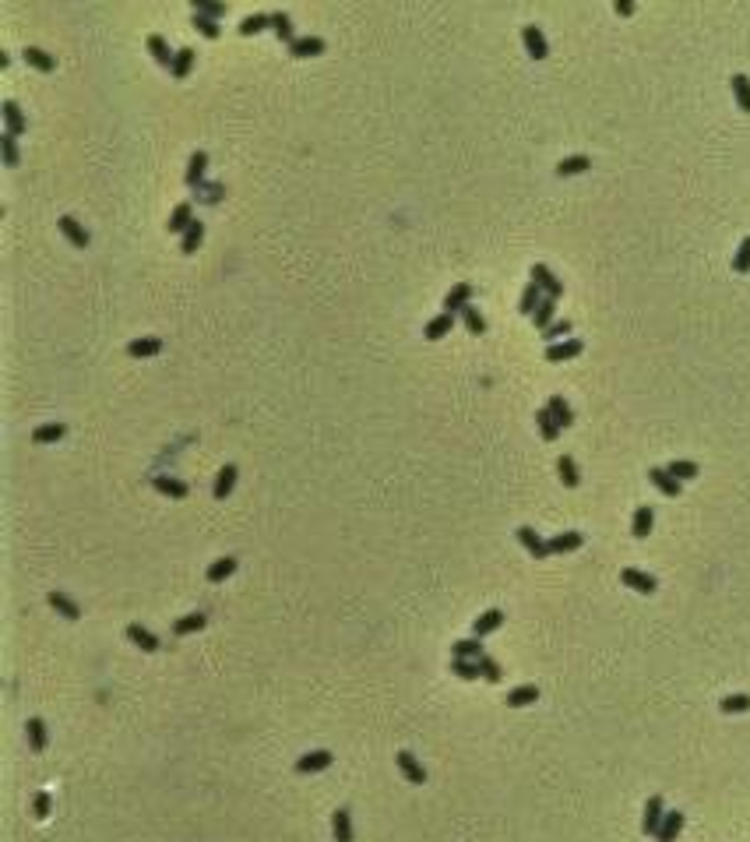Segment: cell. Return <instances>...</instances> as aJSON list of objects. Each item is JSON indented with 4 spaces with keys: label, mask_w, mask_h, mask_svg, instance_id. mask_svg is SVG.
Instances as JSON below:
<instances>
[{
    "label": "cell",
    "mask_w": 750,
    "mask_h": 842,
    "mask_svg": "<svg viewBox=\"0 0 750 842\" xmlns=\"http://www.w3.org/2000/svg\"><path fill=\"white\" fill-rule=\"evenodd\" d=\"M553 317H557V300H553V296H546V300L539 303V310L532 314V324H536L539 332H546V328L553 324Z\"/></svg>",
    "instance_id": "74e56055"
},
{
    "label": "cell",
    "mask_w": 750,
    "mask_h": 842,
    "mask_svg": "<svg viewBox=\"0 0 750 842\" xmlns=\"http://www.w3.org/2000/svg\"><path fill=\"white\" fill-rule=\"evenodd\" d=\"M482 645H479V638H462V642H455L451 645V659H482Z\"/></svg>",
    "instance_id": "60d3db41"
},
{
    "label": "cell",
    "mask_w": 750,
    "mask_h": 842,
    "mask_svg": "<svg viewBox=\"0 0 750 842\" xmlns=\"http://www.w3.org/2000/svg\"><path fill=\"white\" fill-rule=\"evenodd\" d=\"M272 32L279 35V43H285V46H292V43H296V32H292V18H289L285 11H275V14H272Z\"/></svg>",
    "instance_id": "4dcf8cb0"
},
{
    "label": "cell",
    "mask_w": 750,
    "mask_h": 842,
    "mask_svg": "<svg viewBox=\"0 0 750 842\" xmlns=\"http://www.w3.org/2000/svg\"><path fill=\"white\" fill-rule=\"evenodd\" d=\"M152 486H155L162 497H173V501H184V497H187V483L177 479V476H152Z\"/></svg>",
    "instance_id": "2e32d148"
},
{
    "label": "cell",
    "mask_w": 750,
    "mask_h": 842,
    "mask_svg": "<svg viewBox=\"0 0 750 842\" xmlns=\"http://www.w3.org/2000/svg\"><path fill=\"white\" fill-rule=\"evenodd\" d=\"M395 761H398V772L405 775V782H412V786H426V768L416 761L412 750H398Z\"/></svg>",
    "instance_id": "3957f363"
},
{
    "label": "cell",
    "mask_w": 750,
    "mask_h": 842,
    "mask_svg": "<svg viewBox=\"0 0 750 842\" xmlns=\"http://www.w3.org/2000/svg\"><path fill=\"white\" fill-rule=\"evenodd\" d=\"M719 709H722L726 716H737V712H750V694H729V698H722V701H719Z\"/></svg>",
    "instance_id": "c3c4849f"
},
{
    "label": "cell",
    "mask_w": 750,
    "mask_h": 842,
    "mask_svg": "<svg viewBox=\"0 0 750 842\" xmlns=\"http://www.w3.org/2000/svg\"><path fill=\"white\" fill-rule=\"evenodd\" d=\"M581 543H585V536H581V532H557L553 540H546L550 554H570V550H578Z\"/></svg>",
    "instance_id": "484cf974"
},
{
    "label": "cell",
    "mask_w": 750,
    "mask_h": 842,
    "mask_svg": "<svg viewBox=\"0 0 750 842\" xmlns=\"http://www.w3.org/2000/svg\"><path fill=\"white\" fill-rule=\"evenodd\" d=\"M557 472H561V483L567 486V490H574V486L581 483L578 466H574V459H570V455H561V459H557Z\"/></svg>",
    "instance_id": "b9f144b4"
},
{
    "label": "cell",
    "mask_w": 750,
    "mask_h": 842,
    "mask_svg": "<svg viewBox=\"0 0 750 842\" xmlns=\"http://www.w3.org/2000/svg\"><path fill=\"white\" fill-rule=\"evenodd\" d=\"M462 321H465V328H469V335H486V317L479 314V307H465L462 310Z\"/></svg>",
    "instance_id": "7dc6e473"
},
{
    "label": "cell",
    "mask_w": 750,
    "mask_h": 842,
    "mask_svg": "<svg viewBox=\"0 0 750 842\" xmlns=\"http://www.w3.org/2000/svg\"><path fill=\"white\" fill-rule=\"evenodd\" d=\"M581 349H585V342H581V339H563V342H553V346H546V363H567V360L581 356Z\"/></svg>",
    "instance_id": "8992f818"
},
{
    "label": "cell",
    "mask_w": 750,
    "mask_h": 842,
    "mask_svg": "<svg viewBox=\"0 0 750 842\" xmlns=\"http://www.w3.org/2000/svg\"><path fill=\"white\" fill-rule=\"evenodd\" d=\"M662 818H666V804H662V797H649V804H645V818H641V832L645 836H658V829H662Z\"/></svg>",
    "instance_id": "52a82bcc"
},
{
    "label": "cell",
    "mask_w": 750,
    "mask_h": 842,
    "mask_svg": "<svg viewBox=\"0 0 750 842\" xmlns=\"http://www.w3.org/2000/svg\"><path fill=\"white\" fill-rule=\"evenodd\" d=\"M204 624H208L204 613H187V617H180V620L173 624V631H177L180 638H187V635H194V631H201Z\"/></svg>",
    "instance_id": "f6af8a7d"
},
{
    "label": "cell",
    "mask_w": 750,
    "mask_h": 842,
    "mask_svg": "<svg viewBox=\"0 0 750 842\" xmlns=\"http://www.w3.org/2000/svg\"><path fill=\"white\" fill-rule=\"evenodd\" d=\"M261 28H272V14H247L240 21V35H258Z\"/></svg>",
    "instance_id": "bcb514c9"
},
{
    "label": "cell",
    "mask_w": 750,
    "mask_h": 842,
    "mask_svg": "<svg viewBox=\"0 0 750 842\" xmlns=\"http://www.w3.org/2000/svg\"><path fill=\"white\" fill-rule=\"evenodd\" d=\"M201 240H204V222H201V219H194V222H190V229L184 233V236H180V251H184V254H194V251L201 247Z\"/></svg>",
    "instance_id": "f35d334b"
},
{
    "label": "cell",
    "mask_w": 750,
    "mask_h": 842,
    "mask_svg": "<svg viewBox=\"0 0 750 842\" xmlns=\"http://www.w3.org/2000/svg\"><path fill=\"white\" fill-rule=\"evenodd\" d=\"M0 116H4V127H7V134H14V138H21V134H25L28 120H25V113H21V106H18L14 99H4V102H0Z\"/></svg>",
    "instance_id": "277c9868"
},
{
    "label": "cell",
    "mask_w": 750,
    "mask_h": 842,
    "mask_svg": "<svg viewBox=\"0 0 750 842\" xmlns=\"http://www.w3.org/2000/svg\"><path fill=\"white\" fill-rule=\"evenodd\" d=\"M469 303H472V285L469 282H458V285H451L448 296H444V314H462Z\"/></svg>",
    "instance_id": "30bf717a"
},
{
    "label": "cell",
    "mask_w": 750,
    "mask_h": 842,
    "mask_svg": "<svg viewBox=\"0 0 750 842\" xmlns=\"http://www.w3.org/2000/svg\"><path fill=\"white\" fill-rule=\"evenodd\" d=\"M649 479L656 483V490L658 493H666V497H680V490H683V483L680 479H673L669 472L662 466H656V469H649Z\"/></svg>",
    "instance_id": "ac0fdd59"
},
{
    "label": "cell",
    "mask_w": 750,
    "mask_h": 842,
    "mask_svg": "<svg viewBox=\"0 0 750 842\" xmlns=\"http://www.w3.org/2000/svg\"><path fill=\"white\" fill-rule=\"evenodd\" d=\"M536 427H539V437H543V441H550V444L561 437V427H557V420H553V412H550V409H539V412H536Z\"/></svg>",
    "instance_id": "1f68e13d"
},
{
    "label": "cell",
    "mask_w": 750,
    "mask_h": 842,
    "mask_svg": "<svg viewBox=\"0 0 750 842\" xmlns=\"http://www.w3.org/2000/svg\"><path fill=\"white\" fill-rule=\"evenodd\" d=\"M148 53L155 57V64H159V67H166V71L173 67V57H177V53H170V43H166L159 32H152V35H148Z\"/></svg>",
    "instance_id": "ffe728a7"
},
{
    "label": "cell",
    "mask_w": 750,
    "mask_h": 842,
    "mask_svg": "<svg viewBox=\"0 0 750 842\" xmlns=\"http://www.w3.org/2000/svg\"><path fill=\"white\" fill-rule=\"evenodd\" d=\"M57 226H60V233L67 236V244H71V247H78V251H85V247L92 244V236H89V229H85V226H82V222H78L75 215H60V219H57Z\"/></svg>",
    "instance_id": "7a4b0ae2"
},
{
    "label": "cell",
    "mask_w": 750,
    "mask_h": 842,
    "mask_svg": "<svg viewBox=\"0 0 750 842\" xmlns=\"http://www.w3.org/2000/svg\"><path fill=\"white\" fill-rule=\"evenodd\" d=\"M532 282L543 289V296H553V300H561L563 296V282L546 268V265H532Z\"/></svg>",
    "instance_id": "9c48e42d"
},
{
    "label": "cell",
    "mask_w": 750,
    "mask_h": 842,
    "mask_svg": "<svg viewBox=\"0 0 750 842\" xmlns=\"http://www.w3.org/2000/svg\"><path fill=\"white\" fill-rule=\"evenodd\" d=\"M190 21H194V28H197L204 39H219V35H222L219 21H211V18H204V14H197V11H194V18H190Z\"/></svg>",
    "instance_id": "816d5d0a"
},
{
    "label": "cell",
    "mask_w": 750,
    "mask_h": 842,
    "mask_svg": "<svg viewBox=\"0 0 750 842\" xmlns=\"http://www.w3.org/2000/svg\"><path fill=\"white\" fill-rule=\"evenodd\" d=\"M233 571H236V557H219V561L208 564V581L219 585V581H226Z\"/></svg>",
    "instance_id": "ab89813d"
},
{
    "label": "cell",
    "mask_w": 750,
    "mask_h": 842,
    "mask_svg": "<svg viewBox=\"0 0 750 842\" xmlns=\"http://www.w3.org/2000/svg\"><path fill=\"white\" fill-rule=\"evenodd\" d=\"M546 296H543V289L536 285V282H529L525 289H522V300H518V314H525V317H532L536 310H539V303H543Z\"/></svg>",
    "instance_id": "44dd1931"
},
{
    "label": "cell",
    "mask_w": 750,
    "mask_h": 842,
    "mask_svg": "<svg viewBox=\"0 0 750 842\" xmlns=\"http://www.w3.org/2000/svg\"><path fill=\"white\" fill-rule=\"evenodd\" d=\"M666 472L673 476V479H680V483H687V479H694L701 469H697V462H687V459H673L669 466H666Z\"/></svg>",
    "instance_id": "ee69618b"
},
{
    "label": "cell",
    "mask_w": 750,
    "mask_h": 842,
    "mask_svg": "<svg viewBox=\"0 0 750 842\" xmlns=\"http://www.w3.org/2000/svg\"><path fill=\"white\" fill-rule=\"evenodd\" d=\"M532 701H539V687H536V684H522V687H514V691L507 694V705H511V709H525V705H532Z\"/></svg>",
    "instance_id": "836d02e7"
},
{
    "label": "cell",
    "mask_w": 750,
    "mask_h": 842,
    "mask_svg": "<svg viewBox=\"0 0 750 842\" xmlns=\"http://www.w3.org/2000/svg\"><path fill=\"white\" fill-rule=\"evenodd\" d=\"M729 85H733V99H737L740 113H750V78L747 75H733Z\"/></svg>",
    "instance_id": "8d00e7d4"
},
{
    "label": "cell",
    "mask_w": 750,
    "mask_h": 842,
    "mask_svg": "<svg viewBox=\"0 0 750 842\" xmlns=\"http://www.w3.org/2000/svg\"><path fill=\"white\" fill-rule=\"evenodd\" d=\"M204 166H208V152H194L187 163V187H201V180H204Z\"/></svg>",
    "instance_id": "d590c367"
},
{
    "label": "cell",
    "mask_w": 750,
    "mask_h": 842,
    "mask_svg": "<svg viewBox=\"0 0 750 842\" xmlns=\"http://www.w3.org/2000/svg\"><path fill=\"white\" fill-rule=\"evenodd\" d=\"M335 758H331V750H310V754H303L299 761H296V772L299 775H310V772H324L328 765H331Z\"/></svg>",
    "instance_id": "9a60e30c"
},
{
    "label": "cell",
    "mask_w": 750,
    "mask_h": 842,
    "mask_svg": "<svg viewBox=\"0 0 750 842\" xmlns=\"http://www.w3.org/2000/svg\"><path fill=\"white\" fill-rule=\"evenodd\" d=\"M233 486H236V466H222L219 476H215V486H211L215 501H226V497L233 493Z\"/></svg>",
    "instance_id": "cb8c5ba5"
},
{
    "label": "cell",
    "mask_w": 750,
    "mask_h": 842,
    "mask_svg": "<svg viewBox=\"0 0 750 842\" xmlns=\"http://www.w3.org/2000/svg\"><path fill=\"white\" fill-rule=\"evenodd\" d=\"M479 673H482V680H490V684H497V680L504 677L500 662H497V659H490V655H482V659H479Z\"/></svg>",
    "instance_id": "11a10c76"
},
{
    "label": "cell",
    "mask_w": 750,
    "mask_h": 842,
    "mask_svg": "<svg viewBox=\"0 0 750 842\" xmlns=\"http://www.w3.org/2000/svg\"><path fill=\"white\" fill-rule=\"evenodd\" d=\"M159 353H162V339H155V335L127 342V356H134V360H148V356H159Z\"/></svg>",
    "instance_id": "8fae6325"
},
{
    "label": "cell",
    "mask_w": 750,
    "mask_h": 842,
    "mask_svg": "<svg viewBox=\"0 0 750 842\" xmlns=\"http://www.w3.org/2000/svg\"><path fill=\"white\" fill-rule=\"evenodd\" d=\"M451 328H455V314H437V317L426 324V332H423V335H426L430 342H441L444 335H451Z\"/></svg>",
    "instance_id": "83f0119b"
},
{
    "label": "cell",
    "mask_w": 750,
    "mask_h": 842,
    "mask_svg": "<svg viewBox=\"0 0 750 842\" xmlns=\"http://www.w3.org/2000/svg\"><path fill=\"white\" fill-rule=\"evenodd\" d=\"M127 638H131V642H134L141 652H155V649H159V638H155L148 628H141L138 620H134V624H127Z\"/></svg>",
    "instance_id": "7402d4cb"
},
{
    "label": "cell",
    "mask_w": 750,
    "mask_h": 842,
    "mask_svg": "<svg viewBox=\"0 0 750 842\" xmlns=\"http://www.w3.org/2000/svg\"><path fill=\"white\" fill-rule=\"evenodd\" d=\"M46 603H50V606H53V610H57L64 620H78V617H82V606H78V603H75L67 592H60V589H53V592L46 596Z\"/></svg>",
    "instance_id": "7c38bea8"
},
{
    "label": "cell",
    "mask_w": 750,
    "mask_h": 842,
    "mask_svg": "<svg viewBox=\"0 0 750 842\" xmlns=\"http://www.w3.org/2000/svg\"><path fill=\"white\" fill-rule=\"evenodd\" d=\"M613 11H617L620 18H627V14H634V4H631V0H617V4H613Z\"/></svg>",
    "instance_id": "680465c9"
},
{
    "label": "cell",
    "mask_w": 750,
    "mask_h": 842,
    "mask_svg": "<svg viewBox=\"0 0 750 842\" xmlns=\"http://www.w3.org/2000/svg\"><path fill=\"white\" fill-rule=\"evenodd\" d=\"M683 811H666V818H662V829H658V842H676V836L683 832Z\"/></svg>",
    "instance_id": "d6986e66"
},
{
    "label": "cell",
    "mask_w": 750,
    "mask_h": 842,
    "mask_svg": "<svg viewBox=\"0 0 750 842\" xmlns=\"http://www.w3.org/2000/svg\"><path fill=\"white\" fill-rule=\"evenodd\" d=\"M289 53L296 57V60H307V57H321L324 53V39L321 35H299L292 46H289Z\"/></svg>",
    "instance_id": "4fadbf2b"
},
{
    "label": "cell",
    "mask_w": 750,
    "mask_h": 842,
    "mask_svg": "<svg viewBox=\"0 0 750 842\" xmlns=\"http://www.w3.org/2000/svg\"><path fill=\"white\" fill-rule=\"evenodd\" d=\"M64 434H67V427H64V423H43V427H35V430H32V441H35V444H57Z\"/></svg>",
    "instance_id": "d6a6232c"
},
{
    "label": "cell",
    "mask_w": 750,
    "mask_h": 842,
    "mask_svg": "<svg viewBox=\"0 0 750 842\" xmlns=\"http://www.w3.org/2000/svg\"><path fill=\"white\" fill-rule=\"evenodd\" d=\"M514 536H518V543H522V547H525V550H529V554H532L536 561L550 557V547H546V540H543V536H539V532H536L532 525H522V529H518Z\"/></svg>",
    "instance_id": "ba28073f"
},
{
    "label": "cell",
    "mask_w": 750,
    "mask_h": 842,
    "mask_svg": "<svg viewBox=\"0 0 750 842\" xmlns=\"http://www.w3.org/2000/svg\"><path fill=\"white\" fill-rule=\"evenodd\" d=\"M620 581L627 585V589H634V592H641V596H652L658 589V581L649 574V571H638V567H624L620 571Z\"/></svg>",
    "instance_id": "5b68a950"
},
{
    "label": "cell",
    "mask_w": 750,
    "mask_h": 842,
    "mask_svg": "<svg viewBox=\"0 0 750 842\" xmlns=\"http://www.w3.org/2000/svg\"><path fill=\"white\" fill-rule=\"evenodd\" d=\"M0 152H4V166H18V145H14V134H0Z\"/></svg>",
    "instance_id": "f5cc1de1"
},
{
    "label": "cell",
    "mask_w": 750,
    "mask_h": 842,
    "mask_svg": "<svg viewBox=\"0 0 750 842\" xmlns=\"http://www.w3.org/2000/svg\"><path fill=\"white\" fill-rule=\"evenodd\" d=\"M190 11H197V14H204V18L219 21V18L226 14V4H208V0H194V4H190Z\"/></svg>",
    "instance_id": "db71d44e"
},
{
    "label": "cell",
    "mask_w": 750,
    "mask_h": 842,
    "mask_svg": "<svg viewBox=\"0 0 750 842\" xmlns=\"http://www.w3.org/2000/svg\"><path fill=\"white\" fill-rule=\"evenodd\" d=\"M588 166H592V159H588V155H567V159H561V163H557V177H561V180H563V177H578V173H585Z\"/></svg>",
    "instance_id": "e575fe53"
},
{
    "label": "cell",
    "mask_w": 750,
    "mask_h": 842,
    "mask_svg": "<svg viewBox=\"0 0 750 842\" xmlns=\"http://www.w3.org/2000/svg\"><path fill=\"white\" fill-rule=\"evenodd\" d=\"M570 328H574V324H570L567 317H563V321H553V324L543 332V339H546L550 346H553V342H563V335H570Z\"/></svg>",
    "instance_id": "9f6ffc18"
},
{
    "label": "cell",
    "mask_w": 750,
    "mask_h": 842,
    "mask_svg": "<svg viewBox=\"0 0 750 842\" xmlns=\"http://www.w3.org/2000/svg\"><path fill=\"white\" fill-rule=\"evenodd\" d=\"M652 525H656V511H652V504H638L634 522H631L634 540H649V536H652Z\"/></svg>",
    "instance_id": "5bb4252c"
},
{
    "label": "cell",
    "mask_w": 750,
    "mask_h": 842,
    "mask_svg": "<svg viewBox=\"0 0 750 842\" xmlns=\"http://www.w3.org/2000/svg\"><path fill=\"white\" fill-rule=\"evenodd\" d=\"M194 57H197V53H194L190 46H180V50H177L173 67H170V78H173V82H184V78H187L190 67H194Z\"/></svg>",
    "instance_id": "603a6c76"
},
{
    "label": "cell",
    "mask_w": 750,
    "mask_h": 842,
    "mask_svg": "<svg viewBox=\"0 0 750 842\" xmlns=\"http://www.w3.org/2000/svg\"><path fill=\"white\" fill-rule=\"evenodd\" d=\"M35 818H46L50 814V793H35Z\"/></svg>",
    "instance_id": "6f0895ef"
},
{
    "label": "cell",
    "mask_w": 750,
    "mask_h": 842,
    "mask_svg": "<svg viewBox=\"0 0 750 842\" xmlns=\"http://www.w3.org/2000/svg\"><path fill=\"white\" fill-rule=\"evenodd\" d=\"M331 832H335V842H353V818L346 807H338L331 814Z\"/></svg>",
    "instance_id": "f546056e"
},
{
    "label": "cell",
    "mask_w": 750,
    "mask_h": 842,
    "mask_svg": "<svg viewBox=\"0 0 750 842\" xmlns=\"http://www.w3.org/2000/svg\"><path fill=\"white\" fill-rule=\"evenodd\" d=\"M190 222H194V212H190L187 201H180V204L173 208V215H170L166 229H170V233H180V236H184V233L190 229Z\"/></svg>",
    "instance_id": "4316f807"
},
{
    "label": "cell",
    "mask_w": 750,
    "mask_h": 842,
    "mask_svg": "<svg viewBox=\"0 0 750 842\" xmlns=\"http://www.w3.org/2000/svg\"><path fill=\"white\" fill-rule=\"evenodd\" d=\"M451 673H458L462 680H475L479 673V659H451Z\"/></svg>",
    "instance_id": "f907efd6"
},
{
    "label": "cell",
    "mask_w": 750,
    "mask_h": 842,
    "mask_svg": "<svg viewBox=\"0 0 750 842\" xmlns=\"http://www.w3.org/2000/svg\"><path fill=\"white\" fill-rule=\"evenodd\" d=\"M733 272H737V275H747L750 272V236L740 240V247H737V254H733Z\"/></svg>",
    "instance_id": "681fc988"
},
{
    "label": "cell",
    "mask_w": 750,
    "mask_h": 842,
    "mask_svg": "<svg viewBox=\"0 0 750 842\" xmlns=\"http://www.w3.org/2000/svg\"><path fill=\"white\" fill-rule=\"evenodd\" d=\"M500 624H504V610H486L482 617L472 620V638H486V635H493Z\"/></svg>",
    "instance_id": "e0dca14e"
},
{
    "label": "cell",
    "mask_w": 750,
    "mask_h": 842,
    "mask_svg": "<svg viewBox=\"0 0 750 842\" xmlns=\"http://www.w3.org/2000/svg\"><path fill=\"white\" fill-rule=\"evenodd\" d=\"M522 43H525V53H529L532 60H546V57H550V43H546V35H543L539 25H525V28H522Z\"/></svg>",
    "instance_id": "6da1fadb"
},
{
    "label": "cell",
    "mask_w": 750,
    "mask_h": 842,
    "mask_svg": "<svg viewBox=\"0 0 750 842\" xmlns=\"http://www.w3.org/2000/svg\"><path fill=\"white\" fill-rule=\"evenodd\" d=\"M21 57H25V64H28L32 71H43V75H50V71L57 67V60H53L46 50H39V46H28Z\"/></svg>",
    "instance_id": "d4e9b609"
},
{
    "label": "cell",
    "mask_w": 750,
    "mask_h": 842,
    "mask_svg": "<svg viewBox=\"0 0 750 842\" xmlns=\"http://www.w3.org/2000/svg\"><path fill=\"white\" fill-rule=\"evenodd\" d=\"M25 730H28V748L35 750V754H39V750H46V723H43V719H35V716H32Z\"/></svg>",
    "instance_id": "7bdbcfd3"
},
{
    "label": "cell",
    "mask_w": 750,
    "mask_h": 842,
    "mask_svg": "<svg viewBox=\"0 0 750 842\" xmlns=\"http://www.w3.org/2000/svg\"><path fill=\"white\" fill-rule=\"evenodd\" d=\"M546 409L553 412V420H557V427H561V430H567V427H574V412H570V405L563 402V395H550V402H546Z\"/></svg>",
    "instance_id": "f1b7e54d"
}]
</instances>
